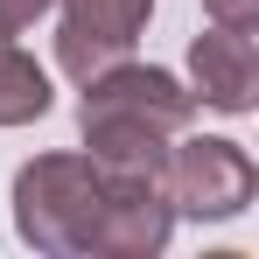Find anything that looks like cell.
Wrapping results in <instances>:
<instances>
[{"label": "cell", "mask_w": 259, "mask_h": 259, "mask_svg": "<svg viewBox=\"0 0 259 259\" xmlns=\"http://www.w3.org/2000/svg\"><path fill=\"white\" fill-rule=\"evenodd\" d=\"M189 98L217 112H252L259 105V42L245 28H203L189 42Z\"/></svg>", "instance_id": "5b68a950"}, {"label": "cell", "mask_w": 259, "mask_h": 259, "mask_svg": "<svg viewBox=\"0 0 259 259\" xmlns=\"http://www.w3.org/2000/svg\"><path fill=\"white\" fill-rule=\"evenodd\" d=\"M56 0H0V35H21V28H35Z\"/></svg>", "instance_id": "ba28073f"}, {"label": "cell", "mask_w": 259, "mask_h": 259, "mask_svg": "<svg viewBox=\"0 0 259 259\" xmlns=\"http://www.w3.org/2000/svg\"><path fill=\"white\" fill-rule=\"evenodd\" d=\"M196 98L182 91L175 70H154V63H105L84 77V98H77V126H84V147L98 168H147L161 175L168 161V140L189 126Z\"/></svg>", "instance_id": "6da1fadb"}, {"label": "cell", "mask_w": 259, "mask_h": 259, "mask_svg": "<svg viewBox=\"0 0 259 259\" xmlns=\"http://www.w3.org/2000/svg\"><path fill=\"white\" fill-rule=\"evenodd\" d=\"M154 0H63V28H56V63L84 84L91 70L133 56V42L147 35Z\"/></svg>", "instance_id": "277c9868"}, {"label": "cell", "mask_w": 259, "mask_h": 259, "mask_svg": "<svg viewBox=\"0 0 259 259\" xmlns=\"http://www.w3.org/2000/svg\"><path fill=\"white\" fill-rule=\"evenodd\" d=\"M98 210H105V175L91 154H35L14 175V231L49 259L98 252Z\"/></svg>", "instance_id": "7a4b0ae2"}, {"label": "cell", "mask_w": 259, "mask_h": 259, "mask_svg": "<svg viewBox=\"0 0 259 259\" xmlns=\"http://www.w3.org/2000/svg\"><path fill=\"white\" fill-rule=\"evenodd\" d=\"M161 189H168L175 217H196V224H217V217H238L259 189V168L238 140H168V161H161Z\"/></svg>", "instance_id": "3957f363"}, {"label": "cell", "mask_w": 259, "mask_h": 259, "mask_svg": "<svg viewBox=\"0 0 259 259\" xmlns=\"http://www.w3.org/2000/svg\"><path fill=\"white\" fill-rule=\"evenodd\" d=\"M203 14H210L217 28H259V0H203Z\"/></svg>", "instance_id": "52a82bcc"}, {"label": "cell", "mask_w": 259, "mask_h": 259, "mask_svg": "<svg viewBox=\"0 0 259 259\" xmlns=\"http://www.w3.org/2000/svg\"><path fill=\"white\" fill-rule=\"evenodd\" d=\"M49 112V70L0 35V126H28Z\"/></svg>", "instance_id": "8992f818"}]
</instances>
